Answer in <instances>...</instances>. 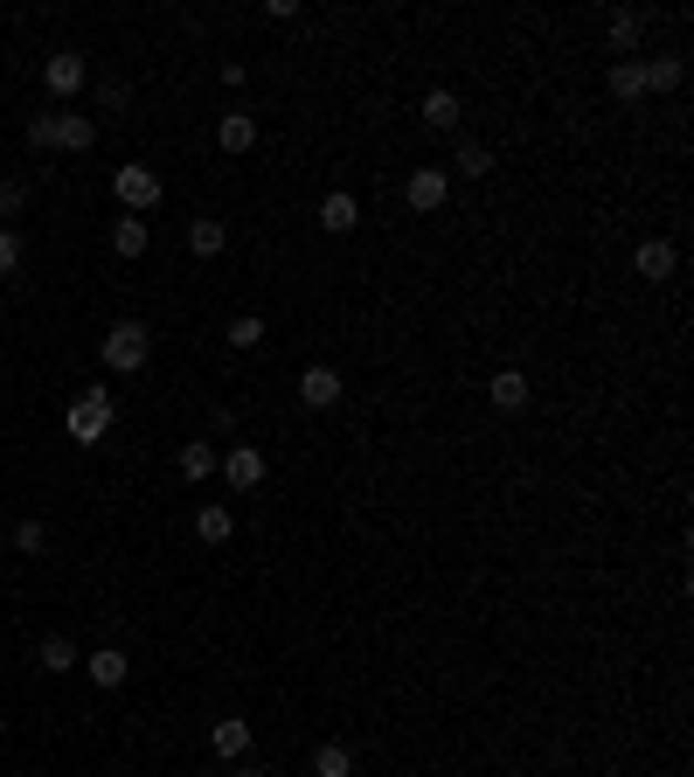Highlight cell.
<instances>
[{"label": "cell", "mask_w": 694, "mask_h": 777, "mask_svg": "<svg viewBox=\"0 0 694 777\" xmlns=\"http://www.w3.org/2000/svg\"><path fill=\"white\" fill-rule=\"evenodd\" d=\"M97 361H105L112 375H139L153 361V327L146 320H112L105 341H97Z\"/></svg>", "instance_id": "1"}, {"label": "cell", "mask_w": 694, "mask_h": 777, "mask_svg": "<svg viewBox=\"0 0 694 777\" xmlns=\"http://www.w3.org/2000/svg\"><path fill=\"white\" fill-rule=\"evenodd\" d=\"M118 424V403H112V388H84L70 410H63V431H70V445H105Z\"/></svg>", "instance_id": "2"}, {"label": "cell", "mask_w": 694, "mask_h": 777, "mask_svg": "<svg viewBox=\"0 0 694 777\" xmlns=\"http://www.w3.org/2000/svg\"><path fill=\"white\" fill-rule=\"evenodd\" d=\"M112 195H118V209H125V216H146V209H160L167 180H160V167H146V160H125V167L112 174Z\"/></svg>", "instance_id": "3"}, {"label": "cell", "mask_w": 694, "mask_h": 777, "mask_svg": "<svg viewBox=\"0 0 694 777\" xmlns=\"http://www.w3.org/2000/svg\"><path fill=\"white\" fill-rule=\"evenodd\" d=\"M84 84H91L84 49H49V56H42V91H49V97H76Z\"/></svg>", "instance_id": "4"}, {"label": "cell", "mask_w": 694, "mask_h": 777, "mask_svg": "<svg viewBox=\"0 0 694 777\" xmlns=\"http://www.w3.org/2000/svg\"><path fill=\"white\" fill-rule=\"evenodd\" d=\"M403 201L417 216H438L445 201H452V174L445 167H410V180H403Z\"/></svg>", "instance_id": "5"}, {"label": "cell", "mask_w": 694, "mask_h": 777, "mask_svg": "<svg viewBox=\"0 0 694 777\" xmlns=\"http://www.w3.org/2000/svg\"><path fill=\"white\" fill-rule=\"evenodd\" d=\"M216 473L229 479V494H257V486H265V452H257V445H229Z\"/></svg>", "instance_id": "6"}, {"label": "cell", "mask_w": 694, "mask_h": 777, "mask_svg": "<svg viewBox=\"0 0 694 777\" xmlns=\"http://www.w3.org/2000/svg\"><path fill=\"white\" fill-rule=\"evenodd\" d=\"M341 396H348V382H341V369H327V361H313V369L299 375V403L305 410H333Z\"/></svg>", "instance_id": "7"}, {"label": "cell", "mask_w": 694, "mask_h": 777, "mask_svg": "<svg viewBox=\"0 0 694 777\" xmlns=\"http://www.w3.org/2000/svg\"><path fill=\"white\" fill-rule=\"evenodd\" d=\"M91 146H97V118H91V112H56L49 153H91Z\"/></svg>", "instance_id": "8"}, {"label": "cell", "mask_w": 694, "mask_h": 777, "mask_svg": "<svg viewBox=\"0 0 694 777\" xmlns=\"http://www.w3.org/2000/svg\"><path fill=\"white\" fill-rule=\"evenodd\" d=\"M209 749H216L222 764H244L250 757V722L244 715H216L209 722Z\"/></svg>", "instance_id": "9"}, {"label": "cell", "mask_w": 694, "mask_h": 777, "mask_svg": "<svg viewBox=\"0 0 694 777\" xmlns=\"http://www.w3.org/2000/svg\"><path fill=\"white\" fill-rule=\"evenodd\" d=\"M76 666L91 673V687H125V681H133V660H125L118 645H97V653H84Z\"/></svg>", "instance_id": "10"}, {"label": "cell", "mask_w": 694, "mask_h": 777, "mask_svg": "<svg viewBox=\"0 0 694 777\" xmlns=\"http://www.w3.org/2000/svg\"><path fill=\"white\" fill-rule=\"evenodd\" d=\"M632 271L660 284V278H674V271H681V250H674V244H666V237H646V244H639V250H632Z\"/></svg>", "instance_id": "11"}, {"label": "cell", "mask_w": 694, "mask_h": 777, "mask_svg": "<svg viewBox=\"0 0 694 777\" xmlns=\"http://www.w3.org/2000/svg\"><path fill=\"white\" fill-rule=\"evenodd\" d=\"M417 118L431 125V133H458V118H466V105H458V91H424V105H417Z\"/></svg>", "instance_id": "12"}, {"label": "cell", "mask_w": 694, "mask_h": 777, "mask_svg": "<svg viewBox=\"0 0 694 777\" xmlns=\"http://www.w3.org/2000/svg\"><path fill=\"white\" fill-rule=\"evenodd\" d=\"M362 222V201H354L348 188H333V195H320V229L327 237H348V229Z\"/></svg>", "instance_id": "13"}, {"label": "cell", "mask_w": 694, "mask_h": 777, "mask_svg": "<svg viewBox=\"0 0 694 777\" xmlns=\"http://www.w3.org/2000/svg\"><path fill=\"white\" fill-rule=\"evenodd\" d=\"M604 42L619 49V56H632V49L646 42V14H639V8H619V14L604 21Z\"/></svg>", "instance_id": "14"}, {"label": "cell", "mask_w": 694, "mask_h": 777, "mask_svg": "<svg viewBox=\"0 0 694 777\" xmlns=\"http://www.w3.org/2000/svg\"><path fill=\"white\" fill-rule=\"evenodd\" d=\"M195 535L209 541V549H222V541L237 535V514H229L222 500H201V507H195Z\"/></svg>", "instance_id": "15"}, {"label": "cell", "mask_w": 694, "mask_h": 777, "mask_svg": "<svg viewBox=\"0 0 694 777\" xmlns=\"http://www.w3.org/2000/svg\"><path fill=\"white\" fill-rule=\"evenodd\" d=\"M528 396H535V388H528L521 369H500L494 382H486V403H494V410H528Z\"/></svg>", "instance_id": "16"}, {"label": "cell", "mask_w": 694, "mask_h": 777, "mask_svg": "<svg viewBox=\"0 0 694 777\" xmlns=\"http://www.w3.org/2000/svg\"><path fill=\"white\" fill-rule=\"evenodd\" d=\"M445 174L486 180V174H494V146H486V139H458V146H452V167H445Z\"/></svg>", "instance_id": "17"}, {"label": "cell", "mask_w": 694, "mask_h": 777, "mask_svg": "<svg viewBox=\"0 0 694 777\" xmlns=\"http://www.w3.org/2000/svg\"><path fill=\"white\" fill-rule=\"evenodd\" d=\"M174 465H182V479H188V486H201V479H209L216 465H222V452L209 445V437H195V445H182V458H174Z\"/></svg>", "instance_id": "18"}, {"label": "cell", "mask_w": 694, "mask_h": 777, "mask_svg": "<svg viewBox=\"0 0 694 777\" xmlns=\"http://www.w3.org/2000/svg\"><path fill=\"white\" fill-rule=\"evenodd\" d=\"M188 250H195V257H222V250H229V222L195 216V222H188Z\"/></svg>", "instance_id": "19"}, {"label": "cell", "mask_w": 694, "mask_h": 777, "mask_svg": "<svg viewBox=\"0 0 694 777\" xmlns=\"http://www.w3.org/2000/svg\"><path fill=\"white\" fill-rule=\"evenodd\" d=\"M216 146H222V153H250V146H257V118H250V112H229V118L216 125Z\"/></svg>", "instance_id": "20"}, {"label": "cell", "mask_w": 694, "mask_h": 777, "mask_svg": "<svg viewBox=\"0 0 694 777\" xmlns=\"http://www.w3.org/2000/svg\"><path fill=\"white\" fill-rule=\"evenodd\" d=\"M146 244H153L146 216H118V222H112V250H118V257H146Z\"/></svg>", "instance_id": "21"}, {"label": "cell", "mask_w": 694, "mask_h": 777, "mask_svg": "<svg viewBox=\"0 0 694 777\" xmlns=\"http://www.w3.org/2000/svg\"><path fill=\"white\" fill-rule=\"evenodd\" d=\"M639 76H646V91H681L687 63L681 56H646V63H639Z\"/></svg>", "instance_id": "22"}, {"label": "cell", "mask_w": 694, "mask_h": 777, "mask_svg": "<svg viewBox=\"0 0 694 777\" xmlns=\"http://www.w3.org/2000/svg\"><path fill=\"white\" fill-rule=\"evenodd\" d=\"M222 341L237 348V354H250V348H265V313H237L222 327Z\"/></svg>", "instance_id": "23"}, {"label": "cell", "mask_w": 694, "mask_h": 777, "mask_svg": "<svg viewBox=\"0 0 694 777\" xmlns=\"http://www.w3.org/2000/svg\"><path fill=\"white\" fill-rule=\"evenodd\" d=\"M35 660H42V673H70V666H76V645H70L63 632H42V645H35Z\"/></svg>", "instance_id": "24"}, {"label": "cell", "mask_w": 694, "mask_h": 777, "mask_svg": "<svg viewBox=\"0 0 694 777\" xmlns=\"http://www.w3.org/2000/svg\"><path fill=\"white\" fill-rule=\"evenodd\" d=\"M611 97H619V105H639V97H646V76H639V63H611Z\"/></svg>", "instance_id": "25"}, {"label": "cell", "mask_w": 694, "mask_h": 777, "mask_svg": "<svg viewBox=\"0 0 694 777\" xmlns=\"http://www.w3.org/2000/svg\"><path fill=\"white\" fill-rule=\"evenodd\" d=\"M313 777H354V749L348 743H320L313 749Z\"/></svg>", "instance_id": "26"}, {"label": "cell", "mask_w": 694, "mask_h": 777, "mask_svg": "<svg viewBox=\"0 0 694 777\" xmlns=\"http://www.w3.org/2000/svg\"><path fill=\"white\" fill-rule=\"evenodd\" d=\"M42 541H49V528H42V521H14V549H21V556H35Z\"/></svg>", "instance_id": "27"}, {"label": "cell", "mask_w": 694, "mask_h": 777, "mask_svg": "<svg viewBox=\"0 0 694 777\" xmlns=\"http://www.w3.org/2000/svg\"><path fill=\"white\" fill-rule=\"evenodd\" d=\"M8 271H21V237L0 222V278H8Z\"/></svg>", "instance_id": "28"}, {"label": "cell", "mask_w": 694, "mask_h": 777, "mask_svg": "<svg viewBox=\"0 0 694 777\" xmlns=\"http://www.w3.org/2000/svg\"><path fill=\"white\" fill-rule=\"evenodd\" d=\"M49 133H56V112H35V118H29V146L49 153Z\"/></svg>", "instance_id": "29"}, {"label": "cell", "mask_w": 694, "mask_h": 777, "mask_svg": "<svg viewBox=\"0 0 694 777\" xmlns=\"http://www.w3.org/2000/svg\"><path fill=\"white\" fill-rule=\"evenodd\" d=\"M125 97H133V91H125L118 76H105V84H97V105H105V112H125Z\"/></svg>", "instance_id": "30"}, {"label": "cell", "mask_w": 694, "mask_h": 777, "mask_svg": "<svg viewBox=\"0 0 694 777\" xmlns=\"http://www.w3.org/2000/svg\"><path fill=\"white\" fill-rule=\"evenodd\" d=\"M29 209V188H21V180H8V188H0V216H21Z\"/></svg>", "instance_id": "31"}, {"label": "cell", "mask_w": 694, "mask_h": 777, "mask_svg": "<svg viewBox=\"0 0 694 777\" xmlns=\"http://www.w3.org/2000/svg\"><path fill=\"white\" fill-rule=\"evenodd\" d=\"M229 777H271V770H257V764H237V770H229Z\"/></svg>", "instance_id": "32"}, {"label": "cell", "mask_w": 694, "mask_h": 777, "mask_svg": "<svg viewBox=\"0 0 694 777\" xmlns=\"http://www.w3.org/2000/svg\"><path fill=\"white\" fill-rule=\"evenodd\" d=\"M0 736H8V708H0Z\"/></svg>", "instance_id": "33"}, {"label": "cell", "mask_w": 694, "mask_h": 777, "mask_svg": "<svg viewBox=\"0 0 694 777\" xmlns=\"http://www.w3.org/2000/svg\"><path fill=\"white\" fill-rule=\"evenodd\" d=\"M0 569H8V556H0Z\"/></svg>", "instance_id": "34"}, {"label": "cell", "mask_w": 694, "mask_h": 777, "mask_svg": "<svg viewBox=\"0 0 694 777\" xmlns=\"http://www.w3.org/2000/svg\"><path fill=\"white\" fill-rule=\"evenodd\" d=\"M0 514H8V500H0Z\"/></svg>", "instance_id": "35"}, {"label": "cell", "mask_w": 694, "mask_h": 777, "mask_svg": "<svg viewBox=\"0 0 694 777\" xmlns=\"http://www.w3.org/2000/svg\"><path fill=\"white\" fill-rule=\"evenodd\" d=\"M195 777H209V770H195Z\"/></svg>", "instance_id": "36"}]
</instances>
